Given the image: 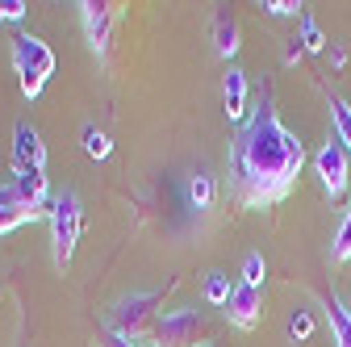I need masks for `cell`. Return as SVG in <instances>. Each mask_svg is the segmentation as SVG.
Segmentation results:
<instances>
[{"mask_svg":"<svg viewBox=\"0 0 351 347\" xmlns=\"http://www.w3.org/2000/svg\"><path fill=\"white\" fill-rule=\"evenodd\" d=\"M301 163V139L276 117L272 101H263L230 147V193L243 209H268L293 193Z\"/></svg>","mask_w":351,"mask_h":347,"instance_id":"cell-1","label":"cell"},{"mask_svg":"<svg viewBox=\"0 0 351 347\" xmlns=\"http://www.w3.org/2000/svg\"><path fill=\"white\" fill-rule=\"evenodd\" d=\"M13 71H17V84H21V97L34 101V97H42V88H47L51 75H55V51L34 34H17L13 38Z\"/></svg>","mask_w":351,"mask_h":347,"instance_id":"cell-2","label":"cell"},{"mask_svg":"<svg viewBox=\"0 0 351 347\" xmlns=\"http://www.w3.org/2000/svg\"><path fill=\"white\" fill-rule=\"evenodd\" d=\"M80 230H84V205H80V197L75 193H59L51 201V247H55V268L59 272L71 264Z\"/></svg>","mask_w":351,"mask_h":347,"instance_id":"cell-3","label":"cell"},{"mask_svg":"<svg viewBox=\"0 0 351 347\" xmlns=\"http://www.w3.org/2000/svg\"><path fill=\"white\" fill-rule=\"evenodd\" d=\"M159 306H163V293L159 289H151V293H130V297H121L117 306H113V326L109 331H117V335H125V339L138 343L147 331L159 326Z\"/></svg>","mask_w":351,"mask_h":347,"instance_id":"cell-4","label":"cell"},{"mask_svg":"<svg viewBox=\"0 0 351 347\" xmlns=\"http://www.w3.org/2000/svg\"><path fill=\"white\" fill-rule=\"evenodd\" d=\"M155 335H159V343H163V347H205V343H209L205 314H201V310H193V306L163 314V318H159V326H155Z\"/></svg>","mask_w":351,"mask_h":347,"instance_id":"cell-5","label":"cell"},{"mask_svg":"<svg viewBox=\"0 0 351 347\" xmlns=\"http://www.w3.org/2000/svg\"><path fill=\"white\" fill-rule=\"evenodd\" d=\"M314 167H318V180H322V193L326 197H343L347 193V171H351V155L343 151V143L339 139H330V143H322V151L314 155Z\"/></svg>","mask_w":351,"mask_h":347,"instance_id":"cell-6","label":"cell"},{"mask_svg":"<svg viewBox=\"0 0 351 347\" xmlns=\"http://www.w3.org/2000/svg\"><path fill=\"white\" fill-rule=\"evenodd\" d=\"M113 5H97V0H80V21L88 34V47H93L101 59L109 55V42H113Z\"/></svg>","mask_w":351,"mask_h":347,"instance_id":"cell-7","label":"cell"},{"mask_svg":"<svg viewBox=\"0 0 351 347\" xmlns=\"http://www.w3.org/2000/svg\"><path fill=\"white\" fill-rule=\"evenodd\" d=\"M13 171H47V143L29 121L13 125Z\"/></svg>","mask_w":351,"mask_h":347,"instance_id":"cell-8","label":"cell"},{"mask_svg":"<svg viewBox=\"0 0 351 347\" xmlns=\"http://www.w3.org/2000/svg\"><path fill=\"white\" fill-rule=\"evenodd\" d=\"M259 314H263V289H251V285H234V293H230V301H226V318H230V326H239V331H255L259 326Z\"/></svg>","mask_w":351,"mask_h":347,"instance_id":"cell-9","label":"cell"},{"mask_svg":"<svg viewBox=\"0 0 351 347\" xmlns=\"http://www.w3.org/2000/svg\"><path fill=\"white\" fill-rule=\"evenodd\" d=\"M13 193H17V201L25 205V209H34V213H42V205L51 201V184H47V171H13Z\"/></svg>","mask_w":351,"mask_h":347,"instance_id":"cell-10","label":"cell"},{"mask_svg":"<svg viewBox=\"0 0 351 347\" xmlns=\"http://www.w3.org/2000/svg\"><path fill=\"white\" fill-rule=\"evenodd\" d=\"M222 105H226V117L230 121H243L247 117V75L239 67H230L222 75Z\"/></svg>","mask_w":351,"mask_h":347,"instance_id":"cell-11","label":"cell"},{"mask_svg":"<svg viewBox=\"0 0 351 347\" xmlns=\"http://www.w3.org/2000/svg\"><path fill=\"white\" fill-rule=\"evenodd\" d=\"M34 218H38V213H34V209H25V205L17 201L13 184H5V189H0V235H9V230L25 226V222H34Z\"/></svg>","mask_w":351,"mask_h":347,"instance_id":"cell-12","label":"cell"},{"mask_svg":"<svg viewBox=\"0 0 351 347\" xmlns=\"http://www.w3.org/2000/svg\"><path fill=\"white\" fill-rule=\"evenodd\" d=\"M326 318H330V335H335V343H339V347H351V310L343 306L335 293H330V301H326Z\"/></svg>","mask_w":351,"mask_h":347,"instance_id":"cell-13","label":"cell"},{"mask_svg":"<svg viewBox=\"0 0 351 347\" xmlns=\"http://www.w3.org/2000/svg\"><path fill=\"white\" fill-rule=\"evenodd\" d=\"M213 47H217V55H222V59H234L239 55V25L230 17H217V25H213Z\"/></svg>","mask_w":351,"mask_h":347,"instance_id":"cell-14","label":"cell"},{"mask_svg":"<svg viewBox=\"0 0 351 347\" xmlns=\"http://www.w3.org/2000/svg\"><path fill=\"white\" fill-rule=\"evenodd\" d=\"M80 143H84V151L93 155V159H109V155H113L109 134H105V130H97L93 121H84V125H80Z\"/></svg>","mask_w":351,"mask_h":347,"instance_id":"cell-15","label":"cell"},{"mask_svg":"<svg viewBox=\"0 0 351 347\" xmlns=\"http://www.w3.org/2000/svg\"><path fill=\"white\" fill-rule=\"evenodd\" d=\"M330 117H335V139L343 143V151L351 155V105L343 97H330Z\"/></svg>","mask_w":351,"mask_h":347,"instance_id":"cell-16","label":"cell"},{"mask_svg":"<svg viewBox=\"0 0 351 347\" xmlns=\"http://www.w3.org/2000/svg\"><path fill=\"white\" fill-rule=\"evenodd\" d=\"M230 293H234V285H230L226 272H209V276H205V301H209V306H222V310H226Z\"/></svg>","mask_w":351,"mask_h":347,"instance_id":"cell-17","label":"cell"},{"mask_svg":"<svg viewBox=\"0 0 351 347\" xmlns=\"http://www.w3.org/2000/svg\"><path fill=\"white\" fill-rule=\"evenodd\" d=\"M189 205L193 209H209L213 205V176L209 171H197V176L189 180Z\"/></svg>","mask_w":351,"mask_h":347,"instance_id":"cell-18","label":"cell"},{"mask_svg":"<svg viewBox=\"0 0 351 347\" xmlns=\"http://www.w3.org/2000/svg\"><path fill=\"white\" fill-rule=\"evenodd\" d=\"M330 259H335V264H347V259H351V205H347L343 222H339V230H335V243H330Z\"/></svg>","mask_w":351,"mask_h":347,"instance_id":"cell-19","label":"cell"},{"mask_svg":"<svg viewBox=\"0 0 351 347\" xmlns=\"http://www.w3.org/2000/svg\"><path fill=\"white\" fill-rule=\"evenodd\" d=\"M301 51H310V55L326 51V34H322V25L310 13H301Z\"/></svg>","mask_w":351,"mask_h":347,"instance_id":"cell-20","label":"cell"},{"mask_svg":"<svg viewBox=\"0 0 351 347\" xmlns=\"http://www.w3.org/2000/svg\"><path fill=\"white\" fill-rule=\"evenodd\" d=\"M263 276H268V264H263V255H247L243 259V285H251V289H263Z\"/></svg>","mask_w":351,"mask_h":347,"instance_id":"cell-21","label":"cell"},{"mask_svg":"<svg viewBox=\"0 0 351 347\" xmlns=\"http://www.w3.org/2000/svg\"><path fill=\"white\" fill-rule=\"evenodd\" d=\"M289 335H293V339H310V335H314V318L305 314V310H293V318H289Z\"/></svg>","mask_w":351,"mask_h":347,"instance_id":"cell-22","label":"cell"},{"mask_svg":"<svg viewBox=\"0 0 351 347\" xmlns=\"http://www.w3.org/2000/svg\"><path fill=\"white\" fill-rule=\"evenodd\" d=\"M263 13H272V17H297L301 21V5H297V0H268Z\"/></svg>","mask_w":351,"mask_h":347,"instance_id":"cell-23","label":"cell"},{"mask_svg":"<svg viewBox=\"0 0 351 347\" xmlns=\"http://www.w3.org/2000/svg\"><path fill=\"white\" fill-rule=\"evenodd\" d=\"M25 17V0H0V21H21Z\"/></svg>","mask_w":351,"mask_h":347,"instance_id":"cell-24","label":"cell"},{"mask_svg":"<svg viewBox=\"0 0 351 347\" xmlns=\"http://www.w3.org/2000/svg\"><path fill=\"white\" fill-rule=\"evenodd\" d=\"M101 347H138V343L125 339V335H117V331H105V335H101Z\"/></svg>","mask_w":351,"mask_h":347,"instance_id":"cell-25","label":"cell"},{"mask_svg":"<svg viewBox=\"0 0 351 347\" xmlns=\"http://www.w3.org/2000/svg\"><path fill=\"white\" fill-rule=\"evenodd\" d=\"M205 347H209V343H205Z\"/></svg>","mask_w":351,"mask_h":347,"instance_id":"cell-26","label":"cell"}]
</instances>
